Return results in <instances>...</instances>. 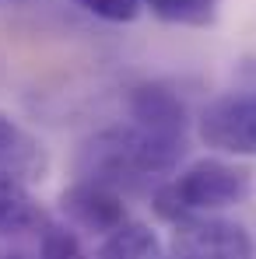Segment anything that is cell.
I'll list each match as a JSON object with an SVG mask.
<instances>
[{"instance_id": "cell-1", "label": "cell", "mask_w": 256, "mask_h": 259, "mask_svg": "<svg viewBox=\"0 0 256 259\" xmlns=\"http://www.w3.org/2000/svg\"><path fill=\"white\" fill-rule=\"evenodd\" d=\"M186 154V137H165L137 123L109 126L88 137L78 154V179H95L116 193L144 189L148 182L172 175Z\"/></svg>"}, {"instance_id": "cell-10", "label": "cell", "mask_w": 256, "mask_h": 259, "mask_svg": "<svg viewBox=\"0 0 256 259\" xmlns=\"http://www.w3.org/2000/svg\"><path fill=\"white\" fill-rule=\"evenodd\" d=\"M32 235H35V249H7L0 252V259H88L81 238L67 224H56L46 217Z\"/></svg>"}, {"instance_id": "cell-6", "label": "cell", "mask_w": 256, "mask_h": 259, "mask_svg": "<svg viewBox=\"0 0 256 259\" xmlns=\"http://www.w3.org/2000/svg\"><path fill=\"white\" fill-rule=\"evenodd\" d=\"M130 119L144 130L165 133V137H186L190 116L182 98L165 84H137L130 91Z\"/></svg>"}, {"instance_id": "cell-5", "label": "cell", "mask_w": 256, "mask_h": 259, "mask_svg": "<svg viewBox=\"0 0 256 259\" xmlns=\"http://www.w3.org/2000/svg\"><path fill=\"white\" fill-rule=\"evenodd\" d=\"M60 210L70 217L78 228L109 235L116 224L127 221V203L123 193H116L113 186H102L95 179H78L60 193Z\"/></svg>"}, {"instance_id": "cell-2", "label": "cell", "mask_w": 256, "mask_h": 259, "mask_svg": "<svg viewBox=\"0 0 256 259\" xmlns=\"http://www.w3.org/2000/svg\"><path fill=\"white\" fill-rule=\"evenodd\" d=\"M249 189H253V172L246 165L200 158L155 189V214L172 224L193 214H217L246 203Z\"/></svg>"}, {"instance_id": "cell-4", "label": "cell", "mask_w": 256, "mask_h": 259, "mask_svg": "<svg viewBox=\"0 0 256 259\" xmlns=\"http://www.w3.org/2000/svg\"><path fill=\"white\" fill-rule=\"evenodd\" d=\"M172 228V249L179 259H253V238L235 221L193 214L175 221Z\"/></svg>"}, {"instance_id": "cell-9", "label": "cell", "mask_w": 256, "mask_h": 259, "mask_svg": "<svg viewBox=\"0 0 256 259\" xmlns=\"http://www.w3.org/2000/svg\"><path fill=\"white\" fill-rule=\"evenodd\" d=\"M95 259H165V256H162L158 235L148 224L127 217L109 235H102V245H98V256Z\"/></svg>"}, {"instance_id": "cell-8", "label": "cell", "mask_w": 256, "mask_h": 259, "mask_svg": "<svg viewBox=\"0 0 256 259\" xmlns=\"http://www.w3.org/2000/svg\"><path fill=\"white\" fill-rule=\"evenodd\" d=\"M43 221L46 214L35 203V196L28 193V186L14 175L0 172V238L32 235Z\"/></svg>"}, {"instance_id": "cell-13", "label": "cell", "mask_w": 256, "mask_h": 259, "mask_svg": "<svg viewBox=\"0 0 256 259\" xmlns=\"http://www.w3.org/2000/svg\"><path fill=\"white\" fill-rule=\"evenodd\" d=\"M175 259H179V256H175Z\"/></svg>"}, {"instance_id": "cell-12", "label": "cell", "mask_w": 256, "mask_h": 259, "mask_svg": "<svg viewBox=\"0 0 256 259\" xmlns=\"http://www.w3.org/2000/svg\"><path fill=\"white\" fill-rule=\"evenodd\" d=\"M70 4L98 21H109V25H130L144 11V0H70Z\"/></svg>"}, {"instance_id": "cell-11", "label": "cell", "mask_w": 256, "mask_h": 259, "mask_svg": "<svg viewBox=\"0 0 256 259\" xmlns=\"http://www.w3.org/2000/svg\"><path fill=\"white\" fill-rule=\"evenodd\" d=\"M144 7L165 21V25H182V28H207L217 21L221 0H144Z\"/></svg>"}, {"instance_id": "cell-7", "label": "cell", "mask_w": 256, "mask_h": 259, "mask_svg": "<svg viewBox=\"0 0 256 259\" xmlns=\"http://www.w3.org/2000/svg\"><path fill=\"white\" fill-rule=\"evenodd\" d=\"M46 168H49V158L43 140L28 133L18 119H11L7 112H0V172L28 182V179H43Z\"/></svg>"}, {"instance_id": "cell-3", "label": "cell", "mask_w": 256, "mask_h": 259, "mask_svg": "<svg viewBox=\"0 0 256 259\" xmlns=\"http://www.w3.org/2000/svg\"><path fill=\"white\" fill-rule=\"evenodd\" d=\"M197 137L232 158H256V91L217 95L197 116Z\"/></svg>"}]
</instances>
